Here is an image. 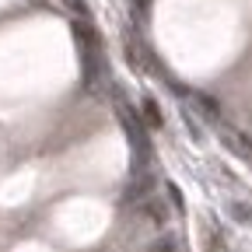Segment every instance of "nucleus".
Returning a JSON list of instances; mask_svg holds the SVG:
<instances>
[{"mask_svg": "<svg viewBox=\"0 0 252 252\" xmlns=\"http://www.w3.org/2000/svg\"><path fill=\"white\" fill-rule=\"evenodd\" d=\"M144 112H147V123H151V126H161V112H158V105H154L151 98L144 102Z\"/></svg>", "mask_w": 252, "mask_h": 252, "instance_id": "f257e3e1", "label": "nucleus"}]
</instances>
